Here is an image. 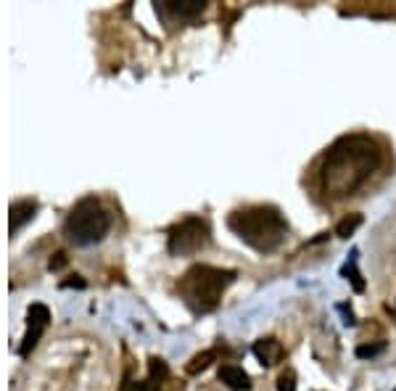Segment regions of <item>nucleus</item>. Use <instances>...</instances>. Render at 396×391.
<instances>
[{"mask_svg": "<svg viewBox=\"0 0 396 391\" xmlns=\"http://www.w3.org/2000/svg\"><path fill=\"white\" fill-rule=\"evenodd\" d=\"M338 309H341L343 315H346V320H343L346 326H354V323H357V320H354V315H351V307H346V304H338Z\"/></svg>", "mask_w": 396, "mask_h": 391, "instance_id": "aec40b11", "label": "nucleus"}, {"mask_svg": "<svg viewBox=\"0 0 396 391\" xmlns=\"http://www.w3.org/2000/svg\"><path fill=\"white\" fill-rule=\"evenodd\" d=\"M111 230V217L95 196H85L72 206L64 220V235L74 246L101 243Z\"/></svg>", "mask_w": 396, "mask_h": 391, "instance_id": "20e7f679", "label": "nucleus"}, {"mask_svg": "<svg viewBox=\"0 0 396 391\" xmlns=\"http://www.w3.org/2000/svg\"><path fill=\"white\" fill-rule=\"evenodd\" d=\"M238 278L235 270H222L212 264H193L177 283V294L196 315H206L220 307L222 294Z\"/></svg>", "mask_w": 396, "mask_h": 391, "instance_id": "7ed1b4c3", "label": "nucleus"}, {"mask_svg": "<svg viewBox=\"0 0 396 391\" xmlns=\"http://www.w3.org/2000/svg\"><path fill=\"white\" fill-rule=\"evenodd\" d=\"M380 352H386V341H378V344H360L354 354H357L360 360H368V357H378Z\"/></svg>", "mask_w": 396, "mask_h": 391, "instance_id": "2eb2a0df", "label": "nucleus"}, {"mask_svg": "<svg viewBox=\"0 0 396 391\" xmlns=\"http://www.w3.org/2000/svg\"><path fill=\"white\" fill-rule=\"evenodd\" d=\"M127 391H156V383L151 381H135V383H129V389Z\"/></svg>", "mask_w": 396, "mask_h": 391, "instance_id": "f3484780", "label": "nucleus"}, {"mask_svg": "<svg viewBox=\"0 0 396 391\" xmlns=\"http://www.w3.org/2000/svg\"><path fill=\"white\" fill-rule=\"evenodd\" d=\"M277 391H296V373L291 368L277 375Z\"/></svg>", "mask_w": 396, "mask_h": 391, "instance_id": "dca6fc26", "label": "nucleus"}, {"mask_svg": "<svg viewBox=\"0 0 396 391\" xmlns=\"http://www.w3.org/2000/svg\"><path fill=\"white\" fill-rule=\"evenodd\" d=\"M64 264H66V254H64V252H58V254L53 257V259H50V270H61Z\"/></svg>", "mask_w": 396, "mask_h": 391, "instance_id": "6ab92c4d", "label": "nucleus"}, {"mask_svg": "<svg viewBox=\"0 0 396 391\" xmlns=\"http://www.w3.org/2000/svg\"><path fill=\"white\" fill-rule=\"evenodd\" d=\"M394 391H396V389H394Z\"/></svg>", "mask_w": 396, "mask_h": 391, "instance_id": "412c9836", "label": "nucleus"}, {"mask_svg": "<svg viewBox=\"0 0 396 391\" xmlns=\"http://www.w3.org/2000/svg\"><path fill=\"white\" fill-rule=\"evenodd\" d=\"M48 323H50V309H48L46 304H32V307L27 309V333H24L21 346H18V354H21V357H27V354L35 349L37 341H40V336H43V331L48 328Z\"/></svg>", "mask_w": 396, "mask_h": 391, "instance_id": "423d86ee", "label": "nucleus"}, {"mask_svg": "<svg viewBox=\"0 0 396 391\" xmlns=\"http://www.w3.org/2000/svg\"><path fill=\"white\" fill-rule=\"evenodd\" d=\"M212 243V230L201 217H185L166 233V249L172 257H193Z\"/></svg>", "mask_w": 396, "mask_h": 391, "instance_id": "39448f33", "label": "nucleus"}, {"mask_svg": "<svg viewBox=\"0 0 396 391\" xmlns=\"http://www.w3.org/2000/svg\"><path fill=\"white\" fill-rule=\"evenodd\" d=\"M220 381L228 383L232 391H249L251 389V378L249 373L238 368V365H222L220 368Z\"/></svg>", "mask_w": 396, "mask_h": 391, "instance_id": "9d476101", "label": "nucleus"}, {"mask_svg": "<svg viewBox=\"0 0 396 391\" xmlns=\"http://www.w3.org/2000/svg\"><path fill=\"white\" fill-rule=\"evenodd\" d=\"M251 352H254V357L259 360V365H264V368H275V365L283 363V357H286L283 344H280L277 338H272V336H264V338L254 341Z\"/></svg>", "mask_w": 396, "mask_h": 391, "instance_id": "6e6552de", "label": "nucleus"}, {"mask_svg": "<svg viewBox=\"0 0 396 391\" xmlns=\"http://www.w3.org/2000/svg\"><path fill=\"white\" fill-rule=\"evenodd\" d=\"M230 230L238 235L240 241L251 246L259 254H272L286 241L288 223L277 206L257 204L246 209H235L228 220Z\"/></svg>", "mask_w": 396, "mask_h": 391, "instance_id": "f03ea898", "label": "nucleus"}, {"mask_svg": "<svg viewBox=\"0 0 396 391\" xmlns=\"http://www.w3.org/2000/svg\"><path fill=\"white\" fill-rule=\"evenodd\" d=\"M61 289H85V280L80 275H74V280H64Z\"/></svg>", "mask_w": 396, "mask_h": 391, "instance_id": "a211bd4d", "label": "nucleus"}, {"mask_svg": "<svg viewBox=\"0 0 396 391\" xmlns=\"http://www.w3.org/2000/svg\"><path fill=\"white\" fill-rule=\"evenodd\" d=\"M203 11H206L203 0H161V3H156V14H161V16L172 14L177 19H196Z\"/></svg>", "mask_w": 396, "mask_h": 391, "instance_id": "0eeeda50", "label": "nucleus"}, {"mask_svg": "<svg viewBox=\"0 0 396 391\" xmlns=\"http://www.w3.org/2000/svg\"><path fill=\"white\" fill-rule=\"evenodd\" d=\"M35 212H37V201H32V198L14 201L11 204V235L18 233L29 220H35Z\"/></svg>", "mask_w": 396, "mask_h": 391, "instance_id": "1a4fd4ad", "label": "nucleus"}, {"mask_svg": "<svg viewBox=\"0 0 396 391\" xmlns=\"http://www.w3.org/2000/svg\"><path fill=\"white\" fill-rule=\"evenodd\" d=\"M357 257H360V254L351 252L349 262H346V264L341 267V275L349 280L351 286H354V291H357V294H362V291H365V278H362V272L357 270Z\"/></svg>", "mask_w": 396, "mask_h": 391, "instance_id": "9b49d317", "label": "nucleus"}, {"mask_svg": "<svg viewBox=\"0 0 396 391\" xmlns=\"http://www.w3.org/2000/svg\"><path fill=\"white\" fill-rule=\"evenodd\" d=\"M365 223V217L362 215H349V217H343L341 223L336 225V235L338 238H349V235H354V230L360 227V225Z\"/></svg>", "mask_w": 396, "mask_h": 391, "instance_id": "ddd939ff", "label": "nucleus"}, {"mask_svg": "<svg viewBox=\"0 0 396 391\" xmlns=\"http://www.w3.org/2000/svg\"><path fill=\"white\" fill-rule=\"evenodd\" d=\"M148 370H151V381L156 383V386H161V383L169 378V368H166L164 360H159V357H151L148 360Z\"/></svg>", "mask_w": 396, "mask_h": 391, "instance_id": "4468645a", "label": "nucleus"}, {"mask_svg": "<svg viewBox=\"0 0 396 391\" xmlns=\"http://www.w3.org/2000/svg\"><path fill=\"white\" fill-rule=\"evenodd\" d=\"M212 363H217V349H203V352H198L193 360L188 363L185 370L191 373V375H198V373H203Z\"/></svg>", "mask_w": 396, "mask_h": 391, "instance_id": "f8f14e48", "label": "nucleus"}, {"mask_svg": "<svg viewBox=\"0 0 396 391\" xmlns=\"http://www.w3.org/2000/svg\"><path fill=\"white\" fill-rule=\"evenodd\" d=\"M380 167V149L370 135H343L325 151L320 164V188L328 198L357 193Z\"/></svg>", "mask_w": 396, "mask_h": 391, "instance_id": "f257e3e1", "label": "nucleus"}]
</instances>
